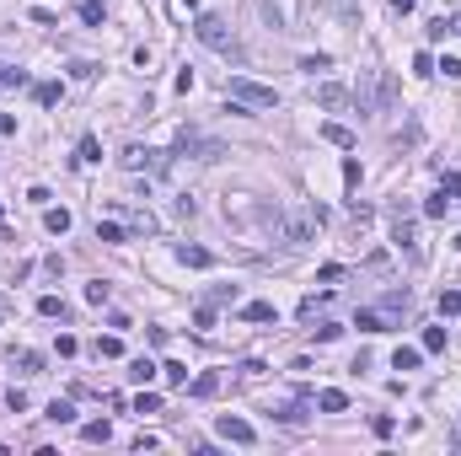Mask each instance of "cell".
<instances>
[{"mask_svg": "<svg viewBox=\"0 0 461 456\" xmlns=\"http://www.w3.org/2000/svg\"><path fill=\"white\" fill-rule=\"evenodd\" d=\"M322 220H327V209L311 204V209H295V215H274V231H279V242H290V247H306Z\"/></svg>", "mask_w": 461, "mask_h": 456, "instance_id": "1", "label": "cell"}, {"mask_svg": "<svg viewBox=\"0 0 461 456\" xmlns=\"http://www.w3.org/2000/svg\"><path fill=\"white\" fill-rule=\"evenodd\" d=\"M193 33H199L204 49H215V54H241L236 49V33L225 27V17H215V11H204L199 21H193Z\"/></svg>", "mask_w": 461, "mask_h": 456, "instance_id": "2", "label": "cell"}, {"mask_svg": "<svg viewBox=\"0 0 461 456\" xmlns=\"http://www.w3.org/2000/svg\"><path fill=\"white\" fill-rule=\"evenodd\" d=\"M225 97H231L236 107H274V103H279V91H274V86L247 81V76H236V81L225 86Z\"/></svg>", "mask_w": 461, "mask_h": 456, "instance_id": "3", "label": "cell"}, {"mask_svg": "<svg viewBox=\"0 0 461 456\" xmlns=\"http://www.w3.org/2000/svg\"><path fill=\"white\" fill-rule=\"evenodd\" d=\"M392 236H397V247H408L413 263H424V242H419V231H413V209L408 204L392 209Z\"/></svg>", "mask_w": 461, "mask_h": 456, "instance_id": "4", "label": "cell"}, {"mask_svg": "<svg viewBox=\"0 0 461 456\" xmlns=\"http://www.w3.org/2000/svg\"><path fill=\"white\" fill-rule=\"evenodd\" d=\"M220 435L236 440V446H252V440H258V430H252L247 419H236V414H220Z\"/></svg>", "mask_w": 461, "mask_h": 456, "instance_id": "5", "label": "cell"}, {"mask_svg": "<svg viewBox=\"0 0 461 456\" xmlns=\"http://www.w3.org/2000/svg\"><path fill=\"white\" fill-rule=\"evenodd\" d=\"M123 166H129V172H140V166H145V172H161L166 161H161L156 150H145V146H129V150H123Z\"/></svg>", "mask_w": 461, "mask_h": 456, "instance_id": "6", "label": "cell"}, {"mask_svg": "<svg viewBox=\"0 0 461 456\" xmlns=\"http://www.w3.org/2000/svg\"><path fill=\"white\" fill-rule=\"evenodd\" d=\"M354 328H360V333H386V328H397V322H392L381 306H365L360 317H354Z\"/></svg>", "mask_w": 461, "mask_h": 456, "instance_id": "7", "label": "cell"}, {"mask_svg": "<svg viewBox=\"0 0 461 456\" xmlns=\"http://www.w3.org/2000/svg\"><path fill=\"white\" fill-rule=\"evenodd\" d=\"M11 365H17L21 376H38V371H43V354H38V349H21V354L11 349Z\"/></svg>", "mask_w": 461, "mask_h": 456, "instance_id": "8", "label": "cell"}, {"mask_svg": "<svg viewBox=\"0 0 461 456\" xmlns=\"http://www.w3.org/2000/svg\"><path fill=\"white\" fill-rule=\"evenodd\" d=\"M322 140H327V146H338V150H354V134H349L343 124H322Z\"/></svg>", "mask_w": 461, "mask_h": 456, "instance_id": "9", "label": "cell"}, {"mask_svg": "<svg viewBox=\"0 0 461 456\" xmlns=\"http://www.w3.org/2000/svg\"><path fill=\"white\" fill-rule=\"evenodd\" d=\"M317 408H322V414H343V408H349V397H343L338 387H327V392H317Z\"/></svg>", "mask_w": 461, "mask_h": 456, "instance_id": "10", "label": "cell"}, {"mask_svg": "<svg viewBox=\"0 0 461 456\" xmlns=\"http://www.w3.org/2000/svg\"><path fill=\"white\" fill-rule=\"evenodd\" d=\"M33 97H38V107H60L64 86H60V81H43V86H33Z\"/></svg>", "mask_w": 461, "mask_h": 456, "instance_id": "11", "label": "cell"}, {"mask_svg": "<svg viewBox=\"0 0 461 456\" xmlns=\"http://www.w3.org/2000/svg\"><path fill=\"white\" fill-rule=\"evenodd\" d=\"M129 376H134L140 387H150V381H156V376H161V365H150V360H145V354H140V360H129Z\"/></svg>", "mask_w": 461, "mask_h": 456, "instance_id": "12", "label": "cell"}, {"mask_svg": "<svg viewBox=\"0 0 461 456\" xmlns=\"http://www.w3.org/2000/svg\"><path fill=\"white\" fill-rule=\"evenodd\" d=\"M80 435L92 440V446H107V440H113V424H107V419H92V424L80 430Z\"/></svg>", "mask_w": 461, "mask_h": 456, "instance_id": "13", "label": "cell"}, {"mask_svg": "<svg viewBox=\"0 0 461 456\" xmlns=\"http://www.w3.org/2000/svg\"><path fill=\"white\" fill-rule=\"evenodd\" d=\"M177 263H188V269H209V252H204V247H188V242H182V247H177Z\"/></svg>", "mask_w": 461, "mask_h": 456, "instance_id": "14", "label": "cell"}, {"mask_svg": "<svg viewBox=\"0 0 461 456\" xmlns=\"http://www.w3.org/2000/svg\"><path fill=\"white\" fill-rule=\"evenodd\" d=\"M317 103H322V107H343V103H349V91L327 81V86H317Z\"/></svg>", "mask_w": 461, "mask_h": 456, "instance_id": "15", "label": "cell"}, {"mask_svg": "<svg viewBox=\"0 0 461 456\" xmlns=\"http://www.w3.org/2000/svg\"><path fill=\"white\" fill-rule=\"evenodd\" d=\"M43 226L54 231V236H64L70 231V209H43Z\"/></svg>", "mask_w": 461, "mask_h": 456, "instance_id": "16", "label": "cell"}, {"mask_svg": "<svg viewBox=\"0 0 461 456\" xmlns=\"http://www.w3.org/2000/svg\"><path fill=\"white\" fill-rule=\"evenodd\" d=\"M188 392H193V397H215V392H220V376H215V371H204L199 381L188 387Z\"/></svg>", "mask_w": 461, "mask_h": 456, "instance_id": "17", "label": "cell"}, {"mask_svg": "<svg viewBox=\"0 0 461 456\" xmlns=\"http://www.w3.org/2000/svg\"><path fill=\"white\" fill-rule=\"evenodd\" d=\"M119 354H123V338H119V333L97 338V360H119Z\"/></svg>", "mask_w": 461, "mask_h": 456, "instance_id": "18", "label": "cell"}, {"mask_svg": "<svg viewBox=\"0 0 461 456\" xmlns=\"http://www.w3.org/2000/svg\"><path fill=\"white\" fill-rule=\"evenodd\" d=\"M38 317H60V322H64V317H70V306H64L60 295H43V301H38Z\"/></svg>", "mask_w": 461, "mask_h": 456, "instance_id": "19", "label": "cell"}, {"mask_svg": "<svg viewBox=\"0 0 461 456\" xmlns=\"http://www.w3.org/2000/svg\"><path fill=\"white\" fill-rule=\"evenodd\" d=\"M27 86V70H11V64H0V91H17Z\"/></svg>", "mask_w": 461, "mask_h": 456, "instance_id": "20", "label": "cell"}, {"mask_svg": "<svg viewBox=\"0 0 461 456\" xmlns=\"http://www.w3.org/2000/svg\"><path fill=\"white\" fill-rule=\"evenodd\" d=\"M424 215H429V220H445V215H451V199H445L440 188H435V199L424 204Z\"/></svg>", "mask_w": 461, "mask_h": 456, "instance_id": "21", "label": "cell"}, {"mask_svg": "<svg viewBox=\"0 0 461 456\" xmlns=\"http://www.w3.org/2000/svg\"><path fill=\"white\" fill-rule=\"evenodd\" d=\"M241 317H247V322H274V306H268V301H252V306H241Z\"/></svg>", "mask_w": 461, "mask_h": 456, "instance_id": "22", "label": "cell"}, {"mask_svg": "<svg viewBox=\"0 0 461 456\" xmlns=\"http://www.w3.org/2000/svg\"><path fill=\"white\" fill-rule=\"evenodd\" d=\"M161 376H166L172 387H188V365H182V360H166V365H161Z\"/></svg>", "mask_w": 461, "mask_h": 456, "instance_id": "23", "label": "cell"}, {"mask_svg": "<svg viewBox=\"0 0 461 456\" xmlns=\"http://www.w3.org/2000/svg\"><path fill=\"white\" fill-rule=\"evenodd\" d=\"M49 419H54V424H76V408H70L64 397H54V403H49Z\"/></svg>", "mask_w": 461, "mask_h": 456, "instance_id": "24", "label": "cell"}, {"mask_svg": "<svg viewBox=\"0 0 461 456\" xmlns=\"http://www.w3.org/2000/svg\"><path fill=\"white\" fill-rule=\"evenodd\" d=\"M419 360H424V349H397V354H392L397 371H419Z\"/></svg>", "mask_w": 461, "mask_h": 456, "instance_id": "25", "label": "cell"}, {"mask_svg": "<svg viewBox=\"0 0 461 456\" xmlns=\"http://www.w3.org/2000/svg\"><path fill=\"white\" fill-rule=\"evenodd\" d=\"M102 17H107V11H102V0H80V21H92V27H102Z\"/></svg>", "mask_w": 461, "mask_h": 456, "instance_id": "26", "label": "cell"}, {"mask_svg": "<svg viewBox=\"0 0 461 456\" xmlns=\"http://www.w3.org/2000/svg\"><path fill=\"white\" fill-rule=\"evenodd\" d=\"M445 349V328H424V354H440Z\"/></svg>", "mask_w": 461, "mask_h": 456, "instance_id": "27", "label": "cell"}, {"mask_svg": "<svg viewBox=\"0 0 461 456\" xmlns=\"http://www.w3.org/2000/svg\"><path fill=\"white\" fill-rule=\"evenodd\" d=\"M134 414H140V419L145 414H161V397L156 392H140V397H134Z\"/></svg>", "mask_w": 461, "mask_h": 456, "instance_id": "28", "label": "cell"}, {"mask_svg": "<svg viewBox=\"0 0 461 456\" xmlns=\"http://www.w3.org/2000/svg\"><path fill=\"white\" fill-rule=\"evenodd\" d=\"M360 177H365V172H360V156H349V161H343V188H360Z\"/></svg>", "mask_w": 461, "mask_h": 456, "instance_id": "29", "label": "cell"}, {"mask_svg": "<svg viewBox=\"0 0 461 456\" xmlns=\"http://www.w3.org/2000/svg\"><path fill=\"white\" fill-rule=\"evenodd\" d=\"M97 242H123V226H113V220H97Z\"/></svg>", "mask_w": 461, "mask_h": 456, "instance_id": "30", "label": "cell"}, {"mask_svg": "<svg viewBox=\"0 0 461 456\" xmlns=\"http://www.w3.org/2000/svg\"><path fill=\"white\" fill-rule=\"evenodd\" d=\"M370 430H376V435H392V430H397V419H392V414H376V419H370Z\"/></svg>", "mask_w": 461, "mask_h": 456, "instance_id": "31", "label": "cell"}, {"mask_svg": "<svg viewBox=\"0 0 461 456\" xmlns=\"http://www.w3.org/2000/svg\"><path fill=\"white\" fill-rule=\"evenodd\" d=\"M193 328H199V333L215 328V306H199V311H193Z\"/></svg>", "mask_w": 461, "mask_h": 456, "instance_id": "32", "label": "cell"}, {"mask_svg": "<svg viewBox=\"0 0 461 456\" xmlns=\"http://www.w3.org/2000/svg\"><path fill=\"white\" fill-rule=\"evenodd\" d=\"M80 161H102V146H97V140H92V134L80 140Z\"/></svg>", "mask_w": 461, "mask_h": 456, "instance_id": "33", "label": "cell"}, {"mask_svg": "<svg viewBox=\"0 0 461 456\" xmlns=\"http://www.w3.org/2000/svg\"><path fill=\"white\" fill-rule=\"evenodd\" d=\"M440 311L451 317V311H461V290H440Z\"/></svg>", "mask_w": 461, "mask_h": 456, "instance_id": "34", "label": "cell"}, {"mask_svg": "<svg viewBox=\"0 0 461 456\" xmlns=\"http://www.w3.org/2000/svg\"><path fill=\"white\" fill-rule=\"evenodd\" d=\"M220 301H236V285H215L209 290V306H220Z\"/></svg>", "mask_w": 461, "mask_h": 456, "instance_id": "35", "label": "cell"}, {"mask_svg": "<svg viewBox=\"0 0 461 456\" xmlns=\"http://www.w3.org/2000/svg\"><path fill=\"white\" fill-rule=\"evenodd\" d=\"M86 301H92V306H102V301H107V285H102V279H92V285H86Z\"/></svg>", "mask_w": 461, "mask_h": 456, "instance_id": "36", "label": "cell"}, {"mask_svg": "<svg viewBox=\"0 0 461 456\" xmlns=\"http://www.w3.org/2000/svg\"><path fill=\"white\" fill-rule=\"evenodd\" d=\"M435 70H445V76H451V81H461V60H456V54H445V60L435 64Z\"/></svg>", "mask_w": 461, "mask_h": 456, "instance_id": "37", "label": "cell"}, {"mask_svg": "<svg viewBox=\"0 0 461 456\" xmlns=\"http://www.w3.org/2000/svg\"><path fill=\"white\" fill-rule=\"evenodd\" d=\"M440 193H445V199H456V193H461V172H451V177H440Z\"/></svg>", "mask_w": 461, "mask_h": 456, "instance_id": "38", "label": "cell"}, {"mask_svg": "<svg viewBox=\"0 0 461 456\" xmlns=\"http://www.w3.org/2000/svg\"><path fill=\"white\" fill-rule=\"evenodd\" d=\"M317 279H322V285H338V279H343V269H338V263H322V274H317Z\"/></svg>", "mask_w": 461, "mask_h": 456, "instance_id": "39", "label": "cell"}, {"mask_svg": "<svg viewBox=\"0 0 461 456\" xmlns=\"http://www.w3.org/2000/svg\"><path fill=\"white\" fill-rule=\"evenodd\" d=\"M263 371H268V365H263V360H247V365H241V381H258Z\"/></svg>", "mask_w": 461, "mask_h": 456, "instance_id": "40", "label": "cell"}, {"mask_svg": "<svg viewBox=\"0 0 461 456\" xmlns=\"http://www.w3.org/2000/svg\"><path fill=\"white\" fill-rule=\"evenodd\" d=\"M413 76H435V60L429 54H413Z\"/></svg>", "mask_w": 461, "mask_h": 456, "instance_id": "41", "label": "cell"}, {"mask_svg": "<svg viewBox=\"0 0 461 456\" xmlns=\"http://www.w3.org/2000/svg\"><path fill=\"white\" fill-rule=\"evenodd\" d=\"M317 306H327V295H306V301H301V317H317Z\"/></svg>", "mask_w": 461, "mask_h": 456, "instance_id": "42", "label": "cell"}, {"mask_svg": "<svg viewBox=\"0 0 461 456\" xmlns=\"http://www.w3.org/2000/svg\"><path fill=\"white\" fill-rule=\"evenodd\" d=\"M338 333H343L338 322H317V338H322V344H333V338H338Z\"/></svg>", "mask_w": 461, "mask_h": 456, "instance_id": "43", "label": "cell"}, {"mask_svg": "<svg viewBox=\"0 0 461 456\" xmlns=\"http://www.w3.org/2000/svg\"><path fill=\"white\" fill-rule=\"evenodd\" d=\"M6 403H11V414H21V408H27V392H21V387H11V392H6Z\"/></svg>", "mask_w": 461, "mask_h": 456, "instance_id": "44", "label": "cell"}, {"mask_svg": "<svg viewBox=\"0 0 461 456\" xmlns=\"http://www.w3.org/2000/svg\"><path fill=\"white\" fill-rule=\"evenodd\" d=\"M392 11H402V17H408V11H413V0H392Z\"/></svg>", "mask_w": 461, "mask_h": 456, "instance_id": "45", "label": "cell"}, {"mask_svg": "<svg viewBox=\"0 0 461 456\" xmlns=\"http://www.w3.org/2000/svg\"><path fill=\"white\" fill-rule=\"evenodd\" d=\"M451 33H461V11H456V17H451Z\"/></svg>", "mask_w": 461, "mask_h": 456, "instance_id": "46", "label": "cell"}, {"mask_svg": "<svg viewBox=\"0 0 461 456\" xmlns=\"http://www.w3.org/2000/svg\"><path fill=\"white\" fill-rule=\"evenodd\" d=\"M0 215H6V199H0Z\"/></svg>", "mask_w": 461, "mask_h": 456, "instance_id": "47", "label": "cell"}, {"mask_svg": "<svg viewBox=\"0 0 461 456\" xmlns=\"http://www.w3.org/2000/svg\"><path fill=\"white\" fill-rule=\"evenodd\" d=\"M456 247H461V236H456Z\"/></svg>", "mask_w": 461, "mask_h": 456, "instance_id": "48", "label": "cell"}]
</instances>
